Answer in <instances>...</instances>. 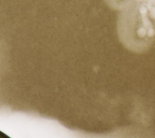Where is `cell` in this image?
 <instances>
[{
    "label": "cell",
    "instance_id": "obj_1",
    "mask_svg": "<svg viewBox=\"0 0 155 138\" xmlns=\"http://www.w3.org/2000/svg\"><path fill=\"white\" fill-rule=\"evenodd\" d=\"M0 138H11V137H9L8 135H7L4 132L0 131Z\"/></svg>",
    "mask_w": 155,
    "mask_h": 138
}]
</instances>
